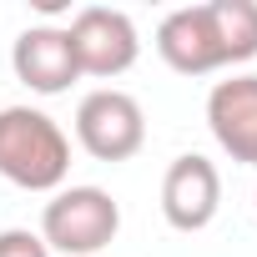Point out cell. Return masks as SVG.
<instances>
[{
  "label": "cell",
  "instance_id": "1",
  "mask_svg": "<svg viewBox=\"0 0 257 257\" xmlns=\"http://www.w3.org/2000/svg\"><path fill=\"white\" fill-rule=\"evenodd\" d=\"M71 172V137L36 111V106H6L0 111V177L26 192H56Z\"/></svg>",
  "mask_w": 257,
  "mask_h": 257
},
{
  "label": "cell",
  "instance_id": "2",
  "mask_svg": "<svg viewBox=\"0 0 257 257\" xmlns=\"http://www.w3.org/2000/svg\"><path fill=\"white\" fill-rule=\"evenodd\" d=\"M121 232V207L101 187H61L41 212V242L66 257H96Z\"/></svg>",
  "mask_w": 257,
  "mask_h": 257
},
{
  "label": "cell",
  "instance_id": "3",
  "mask_svg": "<svg viewBox=\"0 0 257 257\" xmlns=\"http://www.w3.org/2000/svg\"><path fill=\"white\" fill-rule=\"evenodd\" d=\"M76 142L96 157V162H126L137 157L147 142V111L132 91L101 86L91 96H81L76 106Z\"/></svg>",
  "mask_w": 257,
  "mask_h": 257
},
{
  "label": "cell",
  "instance_id": "4",
  "mask_svg": "<svg viewBox=\"0 0 257 257\" xmlns=\"http://www.w3.org/2000/svg\"><path fill=\"white\" fill-rule=\"evenodd\" d=\"M71 36V51H76V66L81 76H121L132 71L137 56H142V41H137V26L126 11H111V6H86L76 11V21L66 26Z\"/></svg>",
  "mask_w": 257,
  "mask_h": 257
},
{
  "label": "cell",
  "instance_id": "5",
  "mask_svg": "<svg viewBox=\"0 0 257 257\" xmlns=\"http://www.w3.org/2000/svg\"><path fill=\"white\" fill-rule=\"evenodd\" d=\"M217 207H222V172L197 152L177 157L162 177V217L177 232H202L212 227Z\"/></svg>",
  "mask_w": 257,
  "mask_h": 257
},
{
  "label": "cell",
  "instance_id": "6",
  "mask_svg": "<svg viewBox=\"0 0 257 257\" xmlns=\"http://www.w3.org/2000/svg\"><path fill=\"white\" fill-rule=\"evenodd\" d=\"M207 126L232 162L257 167V76L217 81L207 96Z\"/></svg>",
  "mask_w": 257,
  "mask_h": 257
},
{
  "label": "cell",
  "instance_id": "7",
  "mask_svg": "<svg viewBox=\"0 0 257 257\" xmlns=\"http://www.w3.org/2000/svg\"><path fill=\"white\" fill-rule=\"evenodd\" d=\"M157 51H162V61H167L172 71H182V76H212V71L227 66L207 6H182V11H172V16L157 26Z\"/></svg>",
  "mask_w": 257,
  "mask_h": 257
},
{
  "label": "cell",
  "instance_id": "8",
  "mask_svg": "<svg viewBox=\"0 0 257 257\" xmlns=\"http://www.w3.org/2000/svg\"><path fill=\"white\" fill-rule=\"evenodd\" d=\"M11 66H16V76L36 96H61L71 81H81V66H76L66 26H31V31H21L16 51H11Z\"/></svg>",
  "mask_w": 257,
  "mask_h": 257
},
{
  "label": "cell",
  "instance_id": "9",
  "mask_svg": "<svg viewBox=\"0 0 257 257\" xmlns=\"http://www.w3.org/2000/svg\"><path fill=\"white\" fill-rule=\"evenodd\" d=\"M207 11H212L227 66L252 61L257 56V0H207Z\"/></svg>",
  "mask_w": 257,
  "mask_h": 257
},
{
  "label": "cell",
  "instance_id": "10",
  "mask_svg": "<svg viewBox=\"0 0 257 257\" xmlns=\"http://www.w3.org/2000/svg\"><path fill=\"white\" fill-rule=\"evenodd\" d=\"M0 257H51V247L31 227H6L0 232Z\"/></svg>",
  "mask_w": 257,
  "mask_h": 257
}]
</instances>
